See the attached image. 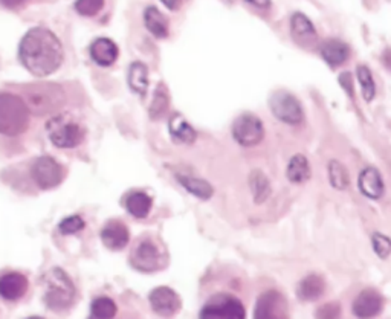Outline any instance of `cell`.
Here are the masks:
<instances>
[{"label":"cell","mask_w":391,"mask_h":319,"mask_svg":"<svg viewBox=\"0 0 391 319\" xmlns=\"http://www.w3.org/2000/svg\"><path fill=\"white\" fill-rule=\"evenodd\" d=\"M22 65L36 77H48L54 73L65 58L58 37L46 28H33L24 36L19 46Z\"/></svg>","instance_id":"obj_1"},{"label":"cell","mask_w":391,"mask_h":319,"mask_svg":"<svg viewBox=\"0 0 391 319\" xmlns=\"http://www.w3.org/2000/svg\"><path fill=\"white\" fill-rule=\"evenodd\" d=\"M41 283L45 287L43 300L49 308L60 312L71 307L73 298H75V287L65 271L58 268L51 269L43 275Z\"/></svg>","instance_id":"obj_2"},{"label":"cell","mask_w":391,"mask_h":319,"mask_svg":"<svg viewBox=\"0 0 391 319\" xmlns=\"http://www.w3.org/2000/svg\"><path fill=\"white\" fill-rule=\"evenodd\" d=\"M29 108L17 95H0V132L8 136L24 133L29 124Z\"/></svg>","instance_id":"obj_3"},{"label":"cell","mask_w":391,"mask_h":319,"mask_svg":"<svg viewBox=\"0 0 391 319\" xmlns=\"http://www.w3.org/2000/svg\"><path fill=\"white\" fill-rule=\"evenodd\" d=\"M25 103L34 115H48L65 104V92L56 84H36L25 90Z\"/></svg>","instance_id":"obj_4"},{"label":"cell","mask_w":391,"mask_h":319,"mask_svg":"<svg viewBox=\"0 0 391 319\" xmlns=\"http://www.w3.org/2000/svg\"><path fill=\"white\" fill-rule=\"evenodd\" d=\"M46 130L51 142L60 148H73L81 144L84 129L69 115H58L49 120Z\"/></svg>","instance_id":"obj_5"},{"label":"cell","mask_w":391,"mask_h":319,"mask_svg":"<svg viewBox=\"0 0 391 319\" xmlns=\"http://www.w3.org/2000/svg\"><path fill=\"white\" fill-rule=\"evenodd\" d=\"M130 263L136 271L150 273L165 268L168 263V255L155 240L144 239L133 249Z\"/></svg>","instance_id":"obj_6"},{"label":"cell","mask_w":391,"mask_h":319,"mask_svg":"<svg viewBox=\"0 0 391 319\" xmlns=\"http://www.w3.org/2000/svg\"><path fill=\"white\" fill-rule=\"evenodd\" d=\"M200 319H246V312L236 296L219 293L204 305Z\"/></svg>","instance_id":"obj_7"},{"label":"cell","mask_w":391,"mask_h":319,"mask_svg":"<svg viewBox=\"0 0 391 319\" xmlns=\"http://www.w3.org/2000/svg\"><path fill=\"white\" fill-rule=\"evenodd\" d=\"M269 105L276 118L286 124H300L303 121V109L300 101L293 95L280 90L276 92L269 100Z\"/></svg>","instance_id":"obj_8"},{"label":"cell","mask_w":391,"mask_h":319,"mask_svg":"<svg viewBox=\"0 0 391 319\" xmlns=\"http://www.w3.org/2000/svg\"><path fill=\"white\" fill-rule=\"evenodd\" d=\"M232 136L234 140L243 147H252L261 142L265 136V129H263L261 121L251 113H245L232 124Z\"/></svg>","instance_id":"obj_9"},{"label":"cell","mask_w":391,"mask_h":319,"mask_svg":"<svg viewBox=\"0 0 391 319\" xmlns=\"http://www.w3.org/2000/svg\"><path fill=\"white\" fill-rule=\"evenodd\" d=\"M254 319H289L286 298L277 291L265 292L256 303Z\"/></svg>","instance_id":"obj_10"},{"label":"cell","mask_w":391,"mask_h":319,"mask_svg":"<svg viewBox=\"0 0 391 319\" xmlns=\"http://www.w3.org/2000/svg\"><path fill=\"white\" fill-rule=\"evenodd\" d=\"M31 176L40 188L51 189L60 185L63 180V169L56 159L41 156L36 159L33 167H31Z\"/></svg>","instance_id":"obj_11"},{"label":"cell","mask_w":391,"mask_h":319,"mask_svg":"<svg viewBox=\"0 0 391 319\" xmlns=\"http://www.w3.org/2000/svg\"><path fill=\"white\" fill-rule=\"evenodd\" d=\"M384 298L375 289H365L353 301V313L359 319H372L382 312Z\"/></svg>","instance_id":"obj_12"},{"label":"cell","mask_w":391,"mask_h":319,"mask_svg":"<svg viewBox=\"0 0 391 319\" xmlns=\"http://www.w3.org/2000/svg\"><path fill=\"white\" fill-rule=\"evenodd\" d=\"M153 310L161 316H173L181 310V298L170 287H157L150 293Z\"/></svg>","instance_id":"obj_13"},{"label":"cell","mask_w":391,"mask_h":319,"mask_svg":"<svg viewBox=\"0 0 391 319\" xmlns=\"http://www.w3.org/2000/svg\"><path fill=\"white\" fill-rule=\"evenodd\" d=\"M291 33L292 38L303 48H313L318 41V34L313 23L301 13H295L291 17Z\"/></svg>","instance_id":"obj_14"},{"label":"cell","mask_w":391,"mask_h":319,"mask_svg":"<svg viewBox=\"0 0 391 319\" xmlns=\"http://www.w3.org/2000/svg\"><path fill=\"white\" fill-rule=\"evenodd\" d=\"M101 240L105 248L112 251H120L127 246L130 240V232L124 223L118 220H112L101 231Z\"/></svg>","instance_id":"obj_15"},{"label":"cell","mask_w":391,"mask_h":319,"mask_svg":"<svg viewBox=\"0 0 391 319\" xmlns=\"http://www.w3.org/2000/svg\"><path fill=\"white\" fill-rule=\"evenodd\" d=\"M28 278L22 273H5L0 280V295L6 301H17L28 292Z\"/></svg>","instance_id":"obj_16"},{"label":"cell","mask_w":391,"mask_h":319,"mask_svg":"<svg viewBox=\"0 0 391 319\" xmlns=\"http://www.w3.org/2000/svg\"><path fill=\"white\" fill-rule=\"evenodd\" d=\"M358 185L364 196L373 200L382 197L385 191L382 176H380V173L373 167L363 169V173L359 174V179H358Z\"/></svg>","instance_id":"obj_17"},{"label":"cell","mask_w":391,"mask_h":319,"mask_svg":"<svg viewBox=\"0 0 391 319\" xmlns=\"http://www.w3.org/2000/svg\"><path fill=\"white\" fill-rule=\"evenodd\" d=\"M89 51H90L92 60L97 63V65L104 66V68L112 66L120 54L118 46H116L115 41H112L110 38H105V37L95 40L90 45Z\"/></svg>","instance_id":"obj_18"},{"label":"cell","mask_w":391,"mask_h":319,"mask_svg":"<svg viewBox=\"0 0 391 319\" xmlns=\"http://www.w3.org/2000/svg\"><path fill=\"white\" fill-rule=\"evenodd\" d=\"M320 52L323 58L333 68L341 66L343 63H345L348 56H350V49H348V46L344 43V41L336 40V38L325 40L320 46Z\"/></svg>","instance_id":"obj_19"},{"label":"cell","mask_w":391,"mask_h":319,"mask_svg":"<svg viewBox=\"0 0 391 319\" xmlns=\"http://www.w3.org/2000/svg\"><path fill=\"white\" fill-rule=\"evenodd\" d=\"M144 25L156 38H165L170 33L168 19L156 6H147L144 9Z\"/></svg>","instance_id":"obj_20"},{"label":"cell","mask_w":391,"mask_h":319,"mask_svg":"<svg viewBox=\"0 0 391 319\" xmlns=\"http://www.w3.org/2000/svg\"><path fill=\"white\" fill-rule=\"evenodd\" d=\"M325 283L320 275H309L298 286V296L303 301H315L324 293Z\"/></svg>","instance_id":"obj_21"},{"label":"cell","mask_w":391,"mask_h":319,"mask_svg":"<svg viewBox=\"0 0 391 319\" xmlns=\"http://www.w3.org/2000/svg\"><path fill=\"white\" fill-rule=\"evenodd\" d=\"M129 86L135 93L141 95V97L147 93V89H149V69H147L144 63L136 61L130 65Z\"/></svg>","instance_id":"obj_22"},{"label":"cell","mask_w":391,"mask_h":319,"mask_svg":"<svg viewBox=\"0 0 391 319\" xmlns=\"http://www.w3.org/2000/svg\"><path fill=\"white\" fill-rule=\"evenodd\" d=\"M168 127H170V135L173 136V140L176 142H181V144L194 142V140H196L194 129L179 113L172 116Z\"/></svg>","instance_id":"obj_23"},{"label":"cell","mask_w":391,"mask_h":319,"mask_svg":"<svg viewBox=\"0 0 391 319\" xmlns=\"http://www.w3.org/2000/svg\"><path fill=\"white\" fill-rule=\"evenodd\" d=\"M152 205H153L152 197L147 196L145 193H141V191H138V193H132L125 200L127 211L138 219H144L149 216Z\"/></svg>","instance_id":"obj_24"},{"label":"cell","mask_w":391,"mask_h":319,"mask_svg":"<svg viewBox=\"0 0 391 319\" xmlns=\"http://www.w3.org/2000/svg\"><path fill=\"white\" fill-rule=\"evenodd\" d=\"M311 177L309 161L303 155H295L288 165V179L293 184H303Z\"/></svg>","instance_id":"obj_25"},{"label":"cell","mask_w":391,"mask_h":319,"mask_svg":"<svg viewBox=\"0 0 391 319\" xmlns=\"http://www.w3.org/2000/svg\"><path fill=\"white\" fill-rule=\"evenodd\" d=\"M176 177L179 182H181V185L196 197L207 200L213 196V187H211L208 182H205V180L192 177V176H185V174H177Z\"/></svg>","instance_id":"obj_26"},{"label":"cell","mask_w":391,"mask_h":319,"mask_svg":"<svg viewBox=\"0 0 391 319\" xmlns=\"http://www.w3.org/2000/svg\"><path fill=\"white\" fill-rule=\"evenodd\" d=\"M249 185H251V189H252L254 200H256L257 204H261V202H265L269 197V194H271L269 180L261 172H257V169H256V172L251 173Z\"/></svg>","instance_id":"obj_27"},{"label":"cell","mask_w":391,"mask_h":319,"mask_svg":"<svg viewBox=\"0 0 391 319\" xmlns=\"http://www.w3.org/2000/svg\"><path fill=\"white\" fill-rule=\"evenodd\" d=\"M329 179L333 188L336 189H345L350 184V177H348L347 168L338 161H332L329 164Z\"/></svg>","instance_id":"obj_28"},{"label":"cell","mask_w":391,"mask_h":319,"mask_svg":"<svg viewBox=\"0 0 391 319\" xmlns=\"http://www.w3.org/2000/svg\"><path fill=\"white\" fill-rule=\"evenodd\" d=\"M168 103H170V100H168V92L164 84H160V86L156 88L155 97L150 105V116L153 120H157L161 118V116H164V113L168 109Z\"/></svg>","instance_id":"obj_29"},{"label":"cell","mask_w":391,"mask_h":319,"mask_svg":"<svg viewBox=\"0 0 391 319\" xmlns=\"http://www.w3.org/2000/svg\"><path fill=\"white\" fill-rule=\"evenodd\" d=\"M356 73H358L359 84H361V89H363V97L365 101L370 103L376 95V86H375V80H373L372 72H370V69L367 66H358Z\"/></svg>","instance_id":"obj_30"},{"label":"cell","mask_w":391,"mask_h":319,"mask_svg":"<svg viewBox=\"0 0 391 319\" xmlns=\"http://www.w3.org/2000/svg\"><path fill=\"white\" fill-rule=\"evenodd\" d=\"M92 315L100 319H112L116 315V304L110 300V298H97L92 303Z\"/></svg>","instance_id":"obj_31"},{"label":"cell","mask_w":391,"mask_h":319,"mask_svg":"<svg viewBox=\"0 0 391 319\" xmlns=\"http://www.w3.org/2000/svg\"><path fill=\"white\" fill-rule=\"evenodd\" d=\"M73 8H75V11L80 16L93 17L104 8V0H77V2L73 4Z\"/></svg>","instance_id":"obj_32"},{"label":"cell","mask_w":391,"mask_h":319,"mask_svg":"<svg viewBox=\"0 0 391 319\" xmlns=\"http://www.w3.org/2000/svg\"><path fill=\"white\" fill-rule=\"evenodd\" d=\"M372 243L375 252L380 258H387L391 253V240L387 236H382V234H373Z\"/></svg>","instance_id":"obj_33"},{"label":"cell","mask_w":391,"mask_h":319,"mask_svg":"<svg viewBox=\"0 0 391 319\" xmlns=\"http://www.w3.org/2000/svg\"><path fill=\"white\" fill-rule=\"evenodd\" d=\"M316 319H340L341 307L338 303H327L316 310Z\"/></svg>","instance_id":"obj_34"},{"label":"cell","mask_w":391,"mask_h":319,"mask_svg":"<svg viewBox=\"0 0 391 319\" xmlns=\"http://www.w3.org/2000/svg\"><path fill=\"white\" fill-rule=\"evenodd\" d=\"M84 228V220L80 216L66 217L60 223V231L63 234H75Z\"/></svg>","instance_id":"obj_35"},{"label":"cell","mask_w":391,"mask_h":319,"mask_svg":"<svg viewBox=\"0 0 391 319\" xmlns=\"http://www.w3.org/2000/svg\"><path fill=\"white\" fill-rule=\"evenodd\" d=\"M164 4V6H167L170 11H177V9H181L187 0H161Z\"/></svg>","instance_id":"obj_36"},{"label":"cell","mask_w":391,"mask_h":319,"mask_svg":"<svg viewBox=\"0 0 391 319\" xmlns=\"http://www.w3.org/2000/svg\"><path fill=\"white\" fill-rule=\"evenodd\" d=\"M340 81H341V84H343V86L345 88V90H347V93H348V95H350V97H353V88H352V77H350V75H348V73H343V75H341V78H340Z\"/></svg>","instance_id":"obj_37"},{"label":"cell","mask_w":391,"mask_h":319,"mask_svg":"<svg viewBox=\"0 0 391 319\" xmlns=\"http://www.w3.org/2000/svg\"><path fill=\"white\" fill-rule=\"evenodd\" d=\"M2 2V5L8 9H16V8H20L22 5H25L28 0H0Z\"/></svg>","instance_id":"obj_38"},{"label":"cell","mask_w":391,"mask_h":319,"mask_svg":"<svg viewBox=\"0 0 391 319\" xmlns=\"http://www.w3.org/2000/svg\"><path fill=\"white\" fill-rule=\"evenodd\" d=\"M245 2L259 6V8H269L271 6V0H245Z\"/></svg>","instance_id":"obj_39"},{"label":"cell","mask_w":391,"mask_h":319,"mask_svg":"<svg viewBox=\"0 0 391 319\" xmlns=\"http://www.w3.org/2000/svg\"><path fill=\"white\" fill-rule=\"evenodd\" d=\"M28 319H43V318H38V316H33V318H28Z\"/></svg>","instance_id":"obj_40"},{"label":"cell","mask_w":391,"mask_h":319,"mask_svg":"<svg viewBox=\"0 0 391 319\" xmlns=\"http://www.w3.org/2000/svg\"><path fill=\"white\" fill-rule=\"evenodd\" d=\"M89 319H100V318H97V316H92V318H89Z\"/></svg>","instance_id":"obj_41"}]
</instances>
